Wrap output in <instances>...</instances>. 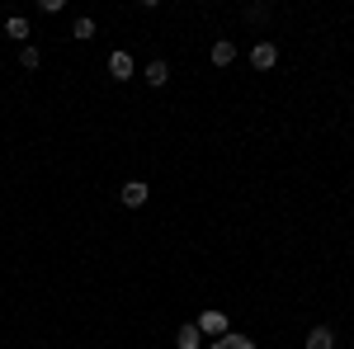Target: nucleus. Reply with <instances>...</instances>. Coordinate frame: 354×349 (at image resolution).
<instances>
[{
	"mask_svg": "<svg viewBox=\"0 0 354 349\" xmlns=\"http://www.w3.org/2000/svg\"><path fill=\"white\" fill-rule=\"evenodd\" d=\"M118 198H123V208H142V203L151 198V185H147V180H128V185L118 189Z\"/></svg>",
	"mask_w": 354,
	"mask_h": 349,
	"instance_id": "obj_1",
	"label": "nucleus"
},
{
	"mask_svg": "<svg viewBox=\"0 0 354 349\" xmlns=\"http://www.w3.org/2000/svg\"><path fill=\"white\" fill-rule=\"evenodd\" d=\"M198 330H203V335H213V340H222V335H227V312H218V307H208V312H203V317H198Z\"/></svg>",
	"mask_w": 354,
	"mask_h": 349,
	"instance_id": "obj_2",
	"label": "nucleus"
},
{
	"mask_svg": "<svg viewBox=\"0 0 354 349\" xmlns=\"http://www.w3.org/2000/svg\"><path fill=\"white\" fill-rule=\"evenodd\" d=\"M274 62H279V48H274L270 38H260V43L250 48V66H255V71H270Z\"/></svg>",
	"mask_w": 354,
	"mask_h": 349,
	"instance_id": "obj_3",
	"label": "nucleus"
},
{
	"mask_svg": "<svg viewBox=\"0 0 354 349\" xmlns=\"http://www.w3.org/2000/svg\"><path fill=\"white\" fill-rule=\"evenodd\" d=\"M302 349H335V330H330V326H312L307 340H302Z\"/></svg>",
	"mask_w": 354,
	"mask_h": 349,
	"instance_id": "obj_4",
	"label": "nucleus"
},
{
	"mask_svg": "<svg viewBox=\"0 0 354 349\" xmlns=\"http://www.w3.org/2000/svg\"><path fill=\"white\" fill-rule=\"evenodd\" d=\"M175 349H203V330L194 321H185L180 330H175Z\"/></svg>",
	"mask_w": 354,
	"mask_h": 349,
	"instance_id": "obj_5",
	"label": "nucleus"
},
{
	"mask_svg": "<svg viewBox=\"0 0 354 349\" xmlns=\"http://www.w3.org/2000/svg\"><path fill=\"white\" fill-rule=\"evenodd\" d=\"M133 71H137V66H133V57L118 48V53L109 57V76H113V81H133Z\"/></svg>",
	"mask_w": 354,
	"mask_h": 349,
	"instance_id": "obj_6",
	"label": "nucleus"
},
{
	"mask_svg": "<svg viewBox=\"0 0 354 349\" xmlns=\"http://www.w3.org/2000/svg\"><path fill=\"white\" fill-rule=\"evenodd\" d=\"M208 349H260V345H255L250 335H241V330H227V335H222V340H213Z\"/></svg>",
	"mask_w": 354,
	"mask_h": 349,
	"instance_id": "obj_7",
	"label": "nucleus"
},
{
	"mask_svg": "<svg viewBox=\"0 0 354 349\" xmlns=\"http://www.w3.org/2000/svg\"><path fill=\"white\" fill-rule=\"evenodd\" d=\"M142 81H147V85H165V81H170V62H161V57H156V62H147Z\"/></svg>",
	"mask_w": 354,
	"mask_h": 349,
	"instance_id": "obj_8",
	"label": "nucleus"
},
{
	"mask_svg": "<svg viewBox=\"0 0 354 349\" xmlns=\"http://www.w3.org/2000/svg\"><path fill=\"white\" fill-rule=\"evenodd\" d=\"M232 62H236V43L232 38H218L213 43V66H232Z\"/></svg>",
	"mask_w": 354,
	"mask_h": 349,
	"instance_id": "obj_9",
	"label": "nucleus"
},
{
	"mask_svg": "<svg viewBox=\"0 0 354 349\" xmlns=\"http://www.w3.org/2000/svg\"><path fill=\"white\" fill-rule=\"evenodd\" d=\"M5 33L24 43V38H28V19H24V15H10V19H5Z\"/></svg>",
	"mask_w": 354,
	"mask_h": 349,
	"instance_id": "obj_10",
	"label": "nucleus"
},
{
	"mask_svg": "<svg viewBox=\"0 0 354 349\" xmlns=\"http://www.w3.org/2000/svg\"><path fill=\"white\" fill-rule=\"evenodd\" d=\"M71 38H76V43H90V38H95V19H76V24H71Z\"/></svg>",
	"mask_w": 354,
	"mask_h": 349,
	"instance_id": "obj_11",
	"label": "nucleus"
},
{
	"mask_svg": "<svg viewBox=\"0 0 354 349\" xmlns=\"http://www.w3.org/2000/svg\"><path fill=\"white\" fill-rule=\"evenodd\" d=\"M19 62H24L28 71H33V66H38V62H43V53H38V48H33V43H24V48H19Z\"/></svg>",
	"mask_w": 354,
	"mask_h": 349,
	"instance_id": "obj_12",
	"label": "nucleus"
},
{
	"mask_svg": "<svg viewBox=\"0 0 354 349\" xmlns=\"http://www.w3.org/2000/svg\"><path fill=\"white\" fill-rule=\"evenodd\" d=\"M245 19H250V24H260V19H270V5H250V10H245Z\"/></svg>",
	"mask_w": 354,
	"mask_h": 349,
	"instance_id": "obj_13",
	"label": "nucleus"
}]
</instances>
